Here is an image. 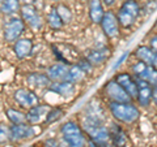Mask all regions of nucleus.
<instances>
[{
  "label": "nucleus",
  "mask_w": 157,
  "mask_h": 147,
  "mask_svg": "<svg viewBox=\"0 0 157 147\" xmlns=\"http://www.w3.org/2000/svg\"><path fill=\"white\" fill-rule=\"evenodd\" d=\"M68 68H70V65L63 64V63H56V64H54V65H51L50 68H48L47 72H46V74L51 80V82L66 81V76H67Z\"/></svg>",
  "instance_id": "nucleus-17"
},
{
  "label": "nucleus",
  "mask_w": 157,
  "mask_h": 147,
  "mask_svg": "<svg viewBox=\"0 0 157 147\" xmlns=\"http://www.w3.org/2000/svg\"><path fill=\"white\" fill-rule=\"evenodd\" d=\"M48 90L55 92L56 95L64 96V98H70L75 94L76 87L73 83L68 82V81H60V82H52L51 86L48 87Z\"/></svg>",
  "instance_id": "nucleus-16"
},
{
  "label": "nucleus",
  "mask_w": 157,
  "mask_h": 147,
  "mask_svg": "<svg viewBox=\"0 0 157 147\" xmlns=\"http://www.w3.org/2000/svg\"><path fill=\"white\" fill-rule=\"evenodd\" d=\"M3 2H4V0H0V5H2V3H3Z\"/></svg>",
  "instance_id": "nucleus-39"
},
{
  "label": "nucleus",
  "mask_w": 157,
  "mask_h": 147,
  "mask_svg": "<svg viewBox=\"0 0 157 147\" xmlns=\"http://www.w3.org/2000/svg\"><path fill=\"white\" fill-rule=\"evenodd\" d=\"M76 64L81 68L82 70H84L85 74H90V73L93 72V65H92V63L88 60V59L85 56H82V57H78V60Z\"/></svg>",
  "instance_id": "nucleus-29"
},
{
  "label": "nucleus",
  "mask_w": 157,
  "mask_h": 147,
  "mask_svg": "<svg viewBox=\"0 0 157 147\" xmlns=\"http://www.w3.org/2000/svg\"><path fill=\"white\" fill-rule=\"evenodd\" d=\"M137 106L141 108H147L152 103V86H144L139 87V92H137L136 99Z\"/></svg>",
  "instance_id": "nucleus-20"
},
{
  "label": "nucleus",
  "mask_w": 157,
  "mask_h": 147,
  "mask_svg": "<svg viewBox=\"0 0 157 147\" xmlns=\"http://www.w3.org/2000/svg\"><path fill=\"white\" fill-rule=\"evenodd\" d=\"M85 76L86 74L84 73V70H82L77 64H71L70 68H68L66 81L73 83V85H76V83H80L82 80H84Z\"/></svg>",
  "instance_id": "nucleus-21"
},
{
  "label": "nucleus",
  "mask_w": 157,
  "mask_h": 147,
  "mask_svg": "<svg viewBox=\"0 0 157 147\" xmlns=\"http://www.w3.org/2000/svg\"><path fill=\"white\" fill-rule=\"evenodd\" d=\"M102 3H104V5H107V7H113L115 4L117 0H101Z\"/></svg>",
  "instance_id": "nucleus-36"
},
{
  "label": "nucleus",
  "mask_w": 157,
  "mask_h": 147,
  "mask_svg": "<svg viewBox=\"0 0 157 147\" xmlns=\"http://www.w3.org/2000/svg\"><path fill=\"white\" fill-rule=\"evenodd\" d=\"M110 139L114 147H124L127 145V135L124 130L117 124H111L110 126Z\"/></svg>",
  "instance_id": "nucleus-18"
},
{
  "label": "nucleus",
  "mask_w": 157,
  "mask_h": 147,
  "mask_svg": "<svg viewBox=\"0 0 157 147\" xmlns=\"http://www.w3.org/2000/svg\"><path fill=\"white\" fill-rule=\"evenodd\" d=\"M149 46L157 52V34H155V35L149 39Z\"/></svg>",
  "instance_id": "nucleus-33"
},
{
  "label": "nucleus",
  "mask_w": 157,
  "mask_h": 147,
  "mask_svg": "<svg viewBox=\"0 0 157 147\" xmlns=\"http://www.w3.org/2000/svg\"><path fill=\"white\" fill-rule=\"evenodd\" d=\"M56 12L59 14V17L62 18V21L64 25H67V23H71L72 22V20H73V13L71 11V8L66 5L64 3H59L56 4Z\"/></svg>",
  "instance_id": "nucleus-25"
},
{
  "label": "nucleus",
  "mask_w": 157,
  "mask_h": 147,
  "mask_svg": "<svg viewBox=\"0 0 157 147\" xmlns=\"http://www.w3.org/2000/svg\"><path fill=\"white\" fill-rule=\"evenodd\" d=\"M60 133L68 147H85L86 138L81 126L75 121H67L62 125Z\"/></svg>",
  "instance_id": "nucleus-3"
},
{
  "label": "nucleus",
  "mask_w": 157,
  "mask_h": 147,
  "mask_svg": "<svg viewBox=\"0 0 157 147\" xmlns=\"http://www.w3.org/2000/svg\"><path fill=\"white\" fill-rule=\"evenodd\" d=\"M88 146H89V147H100V146H98V145H96L94 143V142H93V141H88Z\"/></svg>",
  "instance_id": "nucleus-37"
},
{
  "label": "nucleus",
  "mask_w": 157,
  "mask_h": 147,
  "mask_svg": "<svg viewBox=\"0 0 157 147\" xmlns=\"http://www.w3.org/2000/svg\"><path fill=\"white\" fill-rule=\"evenodd\" d=\"M50 2H59V0H50Z\"/></svg>",
  "instance_id": "nucleus-40"
},
{
  "label": "nucleus",
  "mask_w": 157,
  "mask_h": 147,
  "mask_svg": "<svg viewBox=\"0 0 157 147\" xmlns=\"http://www.w3.org/2000/svg\"><path fill=\"white\" fill-rule=\"evenodd\" d=\"M147 66H148V65H147L145 63L137 60L135 64H132V66H131L132 76H134V77H141V76H143V73L145 72Z\"/></svg>",
  "instance_id": "nucleus-28"
},
{
  "label": "nucleus",
  "mask_w": 157,
  "mask_h": 147,
  "mask_svg": "<svg viewBox=\"0 0 157 147\" xmlns=\"http://www.w3.org/2000/svg\"><path fill=\"white\" fill-rule=\"evenodd\" d=\"M63 115H64V111H63L62 107H51L47 116H46L45 124H47V125L54 124V122H56L58 120H60L63 117Z\"/></svg>",
  "instance_id": "nucleus-26"
},
{
  "label": "nucleus",
  "mask_w": 157,
  "mask_h": 147,
  "mask_svg": "<svg viewBox=\"0 0 157 147\" xmlns=\"http://www.w3.org/2000/svg\"><path fill=\"white\" fill-rule=\"evenodd\" d=\"M139 78H143V80L148 82L151 86H156L157 85V69L155 66L148 65L145 72L143 73V76L139 77Z\"/></svg>",
  "instance_id": "nucleus-27"
},
{
  "label": "nucleus",
  "mask_w": 157,
  "mask_h": 147,
  "mask_svg": "<svg viewBox=\"0 0 157 147\" xmlns=\"http://www.w3.org/2000/svg\"><path fill=\"white\" fill-rule=\"evenodd\" d=\"M34 2L36 0H20L21 5H34Z\"/></svg>",
  "instance_id": "nucleus-35"
},
{
  "label": "nucleus",
  "mask_w": 157,
  "mask_h": 147,
  "mask_svg": "<svg viewBox=\"0 0 157 147\" xmlns=\"http://www.w3.org/2000/svg\"><path fill=\"white\" fill-rule=\"evenodd\" d=\"M152 66H155L157 69V52H156V56H155V60H153V64H152Z\"/></svg>",
  "instance_id": "nucleus-38"
},
{
  "label": "nucleus",
  "mask_w": 157,
  "mask_h": 147,
  "mask_svg": "<svg viewBox=\"0 0 157 147\" xmlns=\"http://www.w3.org/2000/svg\"><path fill=\"white\" fill-rule=\"evenodd\" d=\"M45 147H59V143L55 138H48L45 142Z\"/></svg>",
  "instance_id": "nucleus-32"
},
{
  "label": "nucleus",
  "mask_w": 157,
  "mask_h": 147,
  "mask_svg": "<svg viewBox=\"0 0 157 147\" xmlns=\"http://www.w3.org/2000/svg\"><path fill=\"white\" fill-rule=\"evenodd\" d=\"M46 22H47V25L52 29V30H60V29L64 26L62 18L59 17V14L56 12V7L55 5L51 7L50 11L47 12V14H46Z\"/></svg>",
  "instance_id": "nucleus-22"
},
{
  "label": "nucleus",
  "mask_w": 157,
  "mask_h": 147,
  "mask_svg": "<svg viewBox=\"0 0 157 147\" xmlns=\"http://www.w3.org/2000/svg\"><path fill=\"white\" fill-rule=\"evenodd\" d=\"M156 9H157V0H148V2H145L143 7V11L145 12V14L153 13Z\"/></svg>",
  "instance_id": "nucleus-31"
},
{
  "label": "nucleus",
  "mask_w": 157,
  "mask_h": 147,
  "mask_svg": "<svg viewBox=\"0 0 157 147\" xmlns=\"http://www.w3.org/2000/svg\"><path fill=\"white\" fill-rule=\"evenodd\" d=\"M114 80L119 83V85L123 87L124 91L128 94V96L131 98L132 100L136 99L137 96V92H139V87L136 85V81H135V77L131 74V73H127V72H121L114 77Z\"/></svg>",
  "instance_id": "nucleus-9"
},
{
  "label": "nucleus",
  "mask_w": 157,
  "mask_h": 147,
  "mask_svg": "<svg viewBox=\"0 0 157 147\" xmlns=\"http://www.w3.org/2000/svg\"><path fill=\"white\" fill-rule=\"evenodd\" d=\"M109 48L107 47H101V48H90L85 53V57L92 63L93 66H97V65H101L107 60L109 57Z\"/></svg>",
  "instance_id": "nucleus-15"
},
{
  "label": "nucleus",
  "mask_w": 157,
  "mask_h": 147,
  "mask_svg": "<svg viewBox=\"0 0 157 147\" xmlns=\"http://www.w3.org/2000/svg\"><path fill=\"white\" fill-rule=\"evenodd\" d=\"M111 116L117 121L122 124H134L140 119V109L136 104L132 102L126 103H117V102H109L107 104Z\"/></svg>",
  "instance_id": "nucleus-1"
},
{
  "label": "nucleus",
  "mask_w": 157,
  "mask_h": 147,
  "mask_svg": "<svg viewBox=\"0 0 157 147\" xmlns=\"http://www.w3.org/2000/svg\"><path fill=\"white\" fill-rule=\"evenodd\" d=\"M140 14L141 7L137 3V0H124L117 12V18L121 27L130 29L131 26H134V23L140 17Z\"/></svg>",
  "instance_id": "nucleus-2"
},
{
  "label": "nucleus",
  "mask_w": 157,
  "mask_h": 147,
  "mask_svg": "<svg viewBox=\"0 0 157 147\" xmlns=\"http://www.w3.org/2000/svg\"><path fill=\"white\" fill-rule=\"evenodd\" d=\"M105 5L101 0H89L88 5V16L93 23H101L102 18L105 16Z\"/></svg>",
  "instance_id": "nucleus-14"
},
{
  "label": "nucleus",
  "mask_w": 157,
  "mask_h": 147,
  "mask_svg": "<svg viewBox=\"0 0 157 147\" xmlns=\"http://www.w3.org/2000/svg\"><path fill=\"white\" fill-rule=\"evenodd\" d=\"M21 3L20 0H4L0 5V12L6 16H14L17 12L21 11Z\"/></svg>",
  "instance_id": "nucleus-23"
},
{
  "label": "nucleus",
  "mask_w": 157,
  "mask_h": 147,
  "mask_svg": "<svg viewBox=\"0 0 157 147\" xmlns=\"http://www.w3.org/2000/svg\"><path fill=\"white\" fill-rule=\"evenodd\" d=\"M20 17L33 31H39L43 27V20L36 5H22L20 11Z\"/></svg>",
  "instance_id": "nucleus-5"
},
{
  "label": "nucleus",
  "mask_w": 157,
  "mask_h": 147,
  "mask_svg": "<svg viewBox=\"0 0 157 147\" xmlns=\"http://www.w3.org/2000/svg\"><path fill=\"white\" fill-rule=\"evenodd\" d=\"M26 82L28 85H30L34 89H48L52 83L46 73H39V72L29 73L26 76Z\"/></svg>",
  "instance_id": "nucleus-13"
},
{
  "label": "nucleus",
  "mask_w": 157,
  "mask_h": 147,
  "mask_svg": "<svg viewBox=\"0 0 157 147\" xmlns=\"http://www.w3.org/2000/svg\"><path fill=\"white\" fill-rule=\"evenodd\" d=\"M11 141V135H9V128L6 125H0V145L6 143V142Z\"/></svg>",
  "instance_id": "nucleus-30"
},
{
  "label": "nucleus",
  "mask_w": 157,
  "mask_h": 147,
  "mask_svg": "<svg viewBox=\"0 0 157 147\" xmlns=\"http://www.w3.org/2000/svg\"><path fill=\"white\" fill-rule=\"evenodd\" d=\"M104 92H105V95L107 96L109 102H117V103L132 102V99L128 96V94L124 91V89L114 80V78L105 83Z\"/></svg>",
  "instance_id": "nucleus-6"
},
{
  "label": "nucleus",
  "mask_w": 157,
  "mask_h": 147,
  "mask_svg": "<svg viewBox=\"0 0 157 147\" xmlns=\"http://www.w3.org/2000/svg\"><path fill=\"white\" fill-rule=\"evenodd\" d=\"M24 30H25V22L22 21V18L17 16H11L4 22V27H3L4 39L8 43L17 42L21 38Z\"/></svg>",
  "instance_id": "nucleus-4"
},
{
  "label": "nucleus",
  "mask_w": 157,
  "mask_h": 147,
  "mask_svg": "<svg viewBox=\"0 0 157 147\" xmlns=\"http://www.w3.org/2000/svg\"><path fill=\"white\" fill-rule=\"evenodd\" d=\"M33 41L29 38H20L17 42L13 43V52L18 60H24L33 52Z\"/></svg>",
  "instance_id": "nucleus-12"
},
{
  "label": "nucleus",
  "mask_w": 157,
  "mask_h": 147,
  "mask_svg": "<svg viewBox=\"0 0 157 147\" xmlns=\"http://www.w3.org/2000/svg\"><path fill=\"white\" fill-rule=\"evenodd\" d=\"M134 55L139 61L145 63L147 65H152L156 56V51L151 46H139L135 50Z\"/></svg>",
  "instance_id": "nucleus-19"
},
{
  "label": "nucleus",
  "mask_w": 157,
  "mask_h": 147,
  "mask_svg": "<svg viewBox=\"0 0 157 147\" xmlns=\"http://www.w3.org/2000/svg\"><path fill=\"white\" fill-rule=\"evenodd\" d=\"M13 99L20 107L26 109H30L39 104V96L37 95V92L30 89H25V87L14 91Z\"/></svg>",
  "instance_id": "nucleus-8"
},
{
  "label": "nucleus",
  "mask_w": 157,
  "mask_h": 147,
  "mask_svg": "<svg viewBox=\"0 0 157 147\" xmlns=\"http://www.w3.org/2000/svg\"><path fill=\"white\" fill-rule=\"evenodd\" d=\"M36 130H34L33 125L28 124H20V125H12L9 126V135H11V141L13 142H21L34 137Z\"/></svg>",
  "instance_id": "nucleus-10"
},
{
  "label": "nucleus",
  "mask_w": 157,
  "mask_h": 147,
  "mask_svg": "<svg viewBox=\"0 0 157 147\" xmlns=\"http://www.w3.org/2000/svg\"><path fill=\"white\" fill-rule=\"evenodd\" d=\"M29 147H37V146H29Z\"/></svg>",
  "instance_id": "nucleus-41"
},
{
  "label": "nucleus",
  "mask_w": 157,
  "mask_h": 147,
  "mask_svg": "<svg viewBox=\"0 0 157 147\" xmlns=\"http://www.w3.org/2000/svg\"><path fill=\"white\" fill-rule=\"evenodd\" d=\"M6 116L12 125H20L26 122V113L16 108H8L6 111Z\"/></svg>",
  "instance_id": "nucleus-24"
},
{
  "label": "nucleus",
  "mask_w": 157,
  "mask_h": 147,
  "mask_svg": "<svg viewBox=\"0 0 157 147\" xmlns=\"http://www.w3.org/2000/svg\"><path fill=\"white\" fill-rule=\"evenodd\" d=\"M152 102L157 106V85L152 86Z\"/></svg>",
  "instance_id": "nucleus-34"
},
{
  "label": "nucleus",
  "mask_w": 157,
  "mask_h": 147,
  "mask_svg": "<svg viewBox=\"0 0 157 147\" xmlns=\"http://www.w3.org/2000/svg\"><path fill=\"white\" fill-rule=\"evenodd\" d=\"M51 107L47 104H38L26 112V122L30 125H39L45 122L46 116Z\"/></svg>",
  "instance_id": "nucleus-11"
},
{
  "label": "nucleus",
  "mask_w": 157,
  "mask_h": 147,
  "mask_svg": "<svg viewBox=\"0 0 157 147\" xmlns=\"http://www.w3.org/2000/svg\"><path fill=\"white\" fill-rule=\"evenodd\" d=\"M101 29L102 33L109 38V39H115L119 37V31H121V25L118 22L117 18V13L113 11H106L104 18L101 21Z\"/></svg>",
  "instance_id": "nucleus-7"
}]
</instances>
